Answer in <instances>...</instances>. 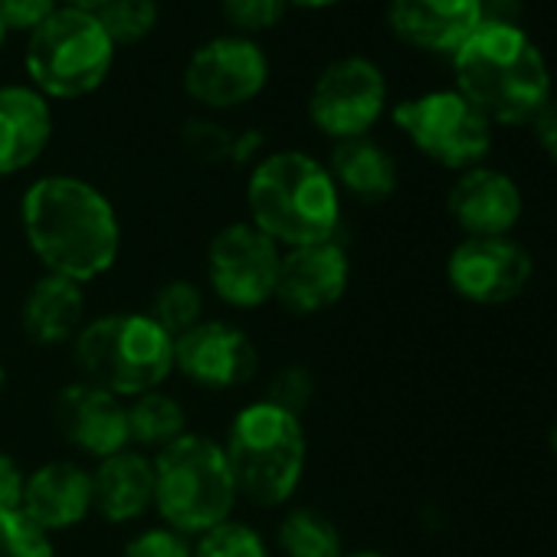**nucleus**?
I'll return each instance as SVG.
<instances>
[{"instance_id":"4","label":"nucleus","mask_w":557,"mask_h":557,"mask_svg":"<svg viewBox=\"0 0 557 557\" xmlns=\"http://www.w3.org/2000/svg\"><path fill=\"white\" fill-rule=\"evenodd\" d=\"M220 443L239 498L256 508H283L293 502L309 466L302 417L259 397L233 413Z\"/></svg>"},{"instance_id":"1","label":"nucleus","mask_w":557,"mask_h":557,"mask_svg":"<svg viewBox=\"0 0 557 557\" xmlns=\"http://www.w3.org/2000/svg\"><path fill=\"white\" fill-rule=\"evenodd\" d=\"M21 233L47 275L89 286L122 256V220L102 187L79 174H44L21 197Z\"/></svg>"},{"instance_id":"11","label":"nucleus","mask_w":557,"mask_h":557,"mask_svg":"<svg viewBox=\"0 0 557 557\" xmlns=\"http://www.w3.org/2000/svg\"><path fill=\"white\" fill-rule=\"evenodd\" d=\"M269 53L259 40L239 34H220L203 40L181 76L190 102L207 112H233L262 96L269 86Z\"/></svg>"},{"instance_id":"32","label":"nucleus","mask_w":557,"mask_h":557,"mask_svg":"<svg viewBox=\"0 0 557 557\" xmlns=\"http://www.w3.org/2000/svg\"><path fill=\"white\" fill-rule=\"evenodd\" d=\"M119 557H190V537L177 534L168 524H151L135 531L122 544Z\"/></svg>"},{"instance_id":"19","label":"nucleus","mask_w":557,"mask_h":557,"mask_svg":"<svg viewBox=\"0 0 557 557\" xmlns=\"http://www.w3.org/2000/svg\"><path fill=\"white\" fill-rule=\"evenodd\" d=\"M53 102L30 83L0 86V177L34 168L53 141Z\"/></svg>"},{"instance_id":"35","label":"nucleus","mask_w":557,"mask_h":557,"mask_svg":"<svg viewBox=\"0 0 557 557\" xmlns=\"http://www.w3.org/2000/svg\"><path fill=\"white\" fill-rule=\"evenodd\" d=\"M531 128H534V138H537L541 151H544L550 161H557V99H550V102L537 112V119L531 122Z\"/></svg>"},{"instance_id":"21","label":"nucleus","mask_w":557,"mask_h":557,"mask_svg":"<svg viewBox=\"0 0 557 557\" xmlns=\"http://www.w3.org/2000/svg\"><path fill=\"white\" fill-rule=\"evenodd\" d=\"M86 309V286L40 272L21 302V329L37 348H70L89 322Z\"/></svg>"},{"instance_id":"15","label":"nucleus","mask_w":557,"mask_h":557,"mask_svg":"<svg viewBox=\"0 0 557 557\" xmlns=\"http://www.w3.org/2000/svg\"><path fill=\"white\" fill-rule=\"evenodd\" d=\"M53 426L86 459H109L132 446L125 400L76 377L53 394Z\"/></svg>"},{"instance_id":"39","label":"nucleus","mask_w":557,"mask_h":557,"mask_svg":"<svg viewBox=\"0 0 557 557\" xmlns=\"http://www.w3.org/2000/svg\"><path fill=\"white\" fill-rule=\"evenodd\" d=\"M4 387H8V364L0 358V394H4Z\"/></svg>"},{"instance_id":"36","label":"nucleus","mask_w":557,"mask_h":557,"mask_svg":"<svg viewBox=\"0 0 557 557\" xmlns=\"http://www.w3.org/2000/svg\"><path fill=\"white\" fill-rule=\"evenodd\" d=\"M63 8H76V11H89V14H99L109 0H60Z\"/></svg>"},{"instance_id":"31","label":"nucleus","mask_w":557,"mask_h":557,"mask_svg":"<svg viewBox=\"0 0 557 557\" xmlns=\"http://www.w3.org/2000/svg\"><path fill=\"white\" fill-rule=\"evenodd\" d=\"M184 148L203 164H230L233 161V138L236 132L220 125L216 119H190L181 132Z\"/></svg>"},{"instance_id":"7","label":"nucleus","mask_w":557,"mask_h":557,"mask_svg":"<svg viewBox=\"0 0 557 557\" xmlns=\"http://www.w3.org/2000/svg\"><path fill=\"white\" fill-rule=\"evenodd\" d=\"M115 63V44L96 14L60 8L27 37L24 70L30 86L50 102H76L102 89Z\"/></svg>"},{"instance_id":"33","label":"nucleus","mask_w":557,"mask_h":557,"mask_svg":"<svg viewBox=\"0 0 557 557\" xmlns=\"http://www.w3.org/2000/svg\"><path fill=\"white\" fill-rule=\"evenodd\" d=\"M63 4L60 0H0V21H4L8 34L30 37L40 30Z\"/></svg>"},{"instance_id":"30","label":"nucleus","mask_w":557,"mask_h":557,"mask_svg":"<svg viewBox=\"0 0 557 557\" xmlns=\"http://www.w3.org/2000/svg\"><path fill=\"white\" fill-rule=\"evenodd\" d=\"M312 397H315V377H312V371L306 364H283V368H275L265 377L262 400L283 407V410H289L296 417L306 413Z\"/></svg>"},{"instance_id":"38","label":"nucleus","mask_w":557,"mask_h":557,"mask_svg":"<svg viewBox=\"0 0 557 557\" xmlns=\"http://www.w3.org/2000/svg\"><path fill=\"white\" fill-rule=\"evenodd\" d=\"M342 557H387V554H381V550H368V547H364V550H345Z\"/></svg>"},{"instance_id":"25","label":"nucleus","mask_w":557,"mask_h":557,"mask_svg":"<svg viewBox=\"0 0 557 557\" xmlns=\"http://www.w3.org/2000/svg\"><path fill=\"white\" fill-rule=\"evenodd\" d=\"M171 338H181L184 332H190L197 322L207 319V296L197 283L190 278H168L161 283L145 309Z\"/></svg>"},{"instance_id":"20","label":"nucleus","mask_w":557,"mask_h":557,"mask_svg":"<svg viewBox=\"0 0 557 557\" xmlns=\"http://www.w3.org/2000/svg\"><path fill=\"white\" fill-rule=\"evenodd\" d=\"M154 508V462L128 446L92 469V511L109 524H132Z\"/></svg>"},{"instance_id":"24","label":"nucleus","mask_w":557,"mask_h":557,"mask_svg":"<svg viewBox=\"0 0 557 557\" xmlns=\"http://www.w3.org/2000/svg\"><path fill=\"white\" fill-rule=\"evenodd\" d=\"M275 547L283 557H342V528L319 508H289L275 528Z\"/></svg>"},{"instance_id":"26","label":"nucleus","mask_w":557,"mask_h":557,"mask_svg":"<svg viewBox=\"0 0 557 557\" xmlns=\"http://www.w3.org/2000/svg\"><path fill=\"white\" fill-rule=\"evenodd\" d=\"M109 40L119 47H138L161 24V0H109L96 14Z\"/></svg>"},{"instance_id":"28","label":"nucleus","mask_w":557,"mask_h":557,"mask_svg":"<svg viewBox=\"0 0 557 557\" xmlns=\"http://www.w3.org/2000/svg\"><path fill=\"white\" fill-rule=\"evenodd\" d=\"M0 557H60L50 531L34 524L24 511L0 515Z\"/></svg>"},{"instance_id":"37","label":"nucleus","mask_w":557,"mask_h":557,"mask_svg":"<svg viewBox=\"0 0 557 557\" xmlns=\"http://www.w3.org/2000/svg\"><path fill=\"white\" fill-rule=\"evenodd\" d=\"M293 8H302V11H329L335 4H342V0H289Z\"/></svg>"},{"instance_id":"17","label":"nucleus","mask_w":557,"mask_h":557,"mask_svg":"<svg viewBox=\"0 0 557 557\" xmlns=\"http://www.w3.org/2000/svg\"><path fill=\"white\" fill-rule=\"evenodd\" d=\"M21 511L53 537L92 515V469L76 459H47L27 472Z\"/></svg>"},{"instance_id":"22","label":"nucleus","mask_w":557,"mask_h":557,"mask_svg":"<svg viewBox=\"0 0 557 557\" xmlns=\"http://www.w3.org/2000/svg\"><path fill=\"white\" fill-rule=\"evenodd\" d=\"M325 168H329L338 194L351 197L358 203H384L387 197H394L397 181H400L394 154L371 135L351 138V141H335Z\"/></svg>"},{"instance_id":"40","label":"nucleus","mask_w":557,"mask_h":557,"mask_svg":"<svg viewBox=\"0 0 557 557\" xmlns=\"http://www.w3.org/2000/svg\"><path fill=\"white\" fill-rule=\"evenodd\" d=\"M547 443H550V453L557 456V420H554V426H550V436H547Z\"/></svg>"},{"instance_id":"13","label":"nucleus","mask_w":557,"mask_h":557,"mask_svg":"<svg viewBox=\"0 0 557 557\" xmlns=\"http://www.w3.org/2000/svg\"><path fill=\"white\" fill-rule=\"evenodd\" d=\"M174 371L200 391L226 394L256 377L259 351L246 329L226 319H203L174 338Z\"/></svg>"},{"instance_id":"23","label":"nucleus","mask_w":557,"mask_h":557,"mask_svg":"<svg viewBox=\"0 0 557 557\" xmlns=\"http://www.w3.org/2000/svg\"><path fill=\"white\" fill-rule=\"evenodd\" d=\"M125 410H128V440L141 453H148V449L161 453L190 433L187 407L164 387L125 400Z\"/></svg>"},{"instance_id":"41","label":"nucleus","mask_w":557,"mask_h":557,"mask_svg":"<svg viewBox=\"0 0 557 557\" xmlns=\"http://www.w3.org/2000/svg\"><path fill=\"white\" fill-rule=\"evenodd\" d=\"M4 40H8V27H4V21H0V50H4Z\"/></svg>"},{"instance_id":"16","label":"nucleus","mask_w":557,"mask_h":557,"mask_svg":"<svg viewBox=\"0 0 557 557\" xmlns=\"http://www.w3.org/2000/svg\"><path fill=\"white\" fill-rule=\"evenodd\" d=\"M453 223L466 236H511L521 220V190L518 184L495 168L475 164L459 171L446 197Z\"/></svg>"},{"instance_id":"14","label":"nucleus","mask_w":557,"mask_h":557,"mask_svg":"<svg viewBox=\"0 0 557 557\" xmlns=\"http://www.w3.org/2000/svg\"><path fill=\"white\" fill-rule=\"evenodd\" d=\"M351 286V256L345 243L322 239L296 249H283V262H278V283L275 299L278 309L289 315H319L335 309Z\"/></svg>"},{"instance_id":"8","label":"nucleus","mask_w":557,"mask_h":557,"mask_svg":"<svg viewBox=\"0 0 557 557\" xmlns=\"http://www.w3.org/2000/svg\"><path fill=\"white\" fill-rule=\"evenodd\" d=\"M391 119L423 158L449 171H469L492 151V125L456 89L404 99L394 106Z\"/></svg>"},{"instance_id":"27","label":"nucleus","mask_w":557,"mask_h":557,"mask_svg":"<svg viewBox=\"0 0 557 557\" xmlns=\"http://www.w3.org/2000/svg\"><path fill=\"white\" fill-rule=\"evenodd\" d=\"M190 557H272L259 528L239 518H226L210 531L190 537Z\"/></svg>"},{"instance_id":"10","label":"nucleus","mask_w":557,"mask_h":557,"mask_svg":"<svg viewBox=\"0 0 557 557\" xmlns=\"http://www.w3.org/2000/svg\"><path fill=\"white\" fill-rule=\"evenodd\" d=\"M306 112L332 141L364 138L387 112V76L368 57H338L315 76Z\"/></svg>"},{"instance_id":"29","label":"nucleus","mask_w":557,"mask_h":557,"mask_svg":"<svg viewBox=\"0 0 557 557\" xmlns=\"http://www.w3.org/2000/svg\"><path fill=\"white\" fill-rule=\"evenodd\" d=\"M289 11V0H220V14L230 27V34L252 37L265 34L283 24Z\"/></svg>"},{"instance_id":"34","label":"nucleus","mask_w":557,"mask_h":557,"mask_svg":"<svg viewBox=\"0 0 557 557\" xmlns=\"http://www.w3.org/2000/svg\"><path fill=\"white\" fill-rule=\"evenodd\" d=\"M24 485H27V469L8 449H0V515L21 511Z\"/></svg>"},{"instance_id":"3","label":"nucleus","mask_w":557,"mask_h":557,"mask_svg":"<svg viewBox=\"0 0 557 557\" xmlns=\"http://www.w3.org/2000/svg\"><path fill=\"white\" fill-rule=\"evenodd\" d=\"M246 220L283 249L335 239L342 230V194L309 151L278 148L246 174Z\"/></svg>"},{"instance_id":"6","label":"nucleus","mask_w":557,"mask_h":557,"mask_svg":"<svg viewBox=\"0 0 557 557\" xmlns=\"http://www.w3.org/2000/svg\"><path fill=\"white\" fill-rule=\"evenodd\" d=\"M154 462V511L161 524L184 537H197L213 524L233 518L239 492L226 462L223 443L203 433H187L168 449L151 456Z\"/></svg>"},{"instance_id":"2","label":"nucleus","mask_w":557,"mask_h":557,"mask_svg":"<svg viewBox=\"0 0 557 557\" xmlns=\"http://www.w3.org/2000/svg\"><path fill=\"white\" fill-rule=\"evenodd\" d=\"M449 60L456 92L488 125H531L550 102L547 60L518 24L482 21Z\"/></svg>"},{"instance_id":"18","label":"nucleus","mask_w":557,"mask_h":557,"mask_svg":"<svg viewBox=\"0 0 557 557\" xmlns=\"http://www.w3.org/2000/svg\"><path fill=\"white\" fill-rule=\"evenodd\" d=\"M485 21L482 0H391V34L423 53L453 57Z\"/></svg>"},{"instance_id":"12","label":"nucleus","mask_w":557,"mask_h":557,"mask_svg":"<svg viewBox=\"0 0 557 557\" xmlns=\"http://www.w3.org/2000/svg\"><path fill=\"white\" fill-rule=\"evenodd\" d=\"M531 256L511 236H466L446 259L449 289L472 306H505L531 283Z\"/></svg>"},{"instance_id":"5","label":"nucleus","mask_w":557,"mask_h":557,"mask_svg":"<svg viewBox=\"0 0 557 557\" xmlns=\"http://www.w3.org/2000/svg\"><path fill=\"white\" fill-rule=\"evenodd\" d=\"M70 351L83 381L122 400L158 391L174 374V338L135 309L89 319Z\"/></svg>"},{"instance_id":"9","label":"nucleus","mask_w":557,"mask_h":557,"mask_svg":"<svg viewBox=\"0 0 557 557\" xmlns=\"http://www.w3.org/2000/svg\"><path fill=\"white\" fill-rule=\"evenodd\" d=\"M278 262H283V246L249 220H233L207 243V286L223 306L256 312L275 299Z\"/></svg>"}]
</instances>
